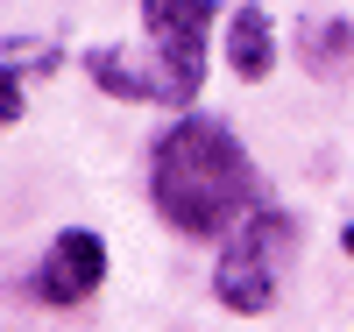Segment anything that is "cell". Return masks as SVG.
Returning a JSON list of instances; mask_svg holds the SVG:
<instances>
[{"instance_id": "cell-1", "label": "cell", "mask_w": 354, "mask_h": 332, "mask_svg": "<svg viewBox=\"0 0 354 332\" xmlns=\"http://www.w3.org/2000/svg\"><path fill=\"white\" fill-rule=\"evenodd\" d=\"M149 205L170 233L220 240L255 213V163L227 120L185 113L149 141Z\"/></svg>"}, {"instance_id": "cell-6", "label": "cell", "mask_w": 354, "mask_h": 332, "mask_svg": "<svg viewBox=\"0 0 354 332\" xmlns=\"http://www.w3.org/2000/svg\"><path fill=\"white\" fill-rule=\"evenodd\" d=\"M298 57H305L312 78H340V71H354V21H340V14H312V21L298 28Z\"/></svg>"}, {"instance_id": "cell-8", "label": "cell", "mask_w": 354, "mask_h": 332, "mask_svg": "<svg viewBox=\"0 0 354 332\" xmlns=\"http://www.w3.org/2000/svg\"><path fill=\"white\" fill-rule=\"evenodd\" d=\"M15 120H21V78L0 64V128H15Z\"/></svg>"}, {"instance_id": "cell-2", "label": "cell", "mask_w": 354, "mask_h": 332, "mask_svg": "<svg viewBox=\"0 0 354 332\" xmlns=\"http://www.w3.org/2000/svg\"><path fill=\"white\" fill-rule=\"evenodd\" d=\"M298 255V219L283 205H255V213L227 233V248L213 262V297L241 318H262L283 290V268Z\"/></svg>"}, {"instance_id": "cell-4", "label": "cell", "mask_w": 354, "mask_h": 332, "mask_svg": "<svg viewBox=\"0 0 354 332\" xmlns=\"http://www.w3.org/2000/svg\"><path fill=\"white\" fill-rule=\"evenodd\" d=\"M106 283V240L93 226H64L36 262V297L43 304H85Z\"/></svg>"}, {"instance_id": "cell-7", "label": "cell", "mask_w": 354, "mask_h": 332, "mask_svg": "<svg viewBox=\"0 0 354 332\" xmlns=\"http://www.w3.org/2000/svg\"><path fill=\"white\" fill-rule=\"evenodd\" d=\"M85 78L113 99H149L156 106V71H135L121 50H85Z\"/></svg>"}, {"instance_id": "cell-5", "label": "cell", "mask_w": 354, "mask_h": 332, "mask_svg": "<svg viewBox=\"0 0 354 332\" xmlns=\"http://www.w3.org/2000/svg\"><path fill=\"white\" fill-rule=\"evenodd\" d=\"M227 64L241 85H262L277 71V28H270V8H255V0H241V8L227 14Z\"/></svg>"}, {"instance_id": "cell-3", "label": "cell", "mask_w": 354, "mask_h": 332, "mask_svg": "<svg viewBox=\"0 0 354 332\" xmlns=\"http://www.w3.org/2000/svg\"><path fill=\"white\" fill-rule=\"evenodd\" d=\"M220 28V0H142V36L156 57V106H192L205 85V43Z\"/></svg>"}]
</instances>
